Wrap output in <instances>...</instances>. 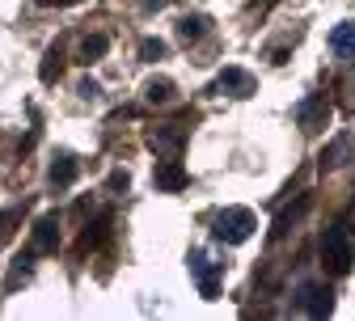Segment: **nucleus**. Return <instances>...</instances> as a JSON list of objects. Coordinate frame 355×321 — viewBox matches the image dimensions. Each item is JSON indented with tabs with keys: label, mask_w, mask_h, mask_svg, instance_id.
<instances>
[{
	"label": "nucleus",
	"mask_w": 355,
	"mask_h": 321,
	"mask_svg": "<svg viewBox=\"0 0 355 321\" xmlns=\"http://www.w3.org/2000/svg\"><path fill=\"white\" fill-rule=\"evenodd\" d=\"M254 228H258V220H254L250 207H225V211L211 220V233H216L220 241H229V245L250 241V237H254Z\"/></svg>",
	"instance_id": "obj_1"
},
{
	"label": "nucleus",
	"mask_w": 355,
	"mask_h": 321,
	"mask_svg": "<svg viewBox=\"0 0 355 321\" xmlns=\"http://www.w3.org/2000/svg\"><path fill=\"white\" fill-rule=\"evenodd\" d=\"M322 262L334 275L351 270V233H347V224H330L326 228V237H322Z\"/></svg>",
	"instance_id": "obj_2"
},
{
	"label": "nucleus",
	"mask_w": 355,
	"mask_h": 321,
	"mask_svg": "<svg viewBox=\"0 0 355 321\" xmlns=\"http://www.w3.org/2000/svg\"><path fill=\"white\" fill-rule=\"evenodd\" d=\"M296 309H300L304 317H330V313H334V292H330L326 284H300Z\"/></svg>",
	"instance_id": "obj_3"
},
{
	"label": "nucleus",
	"mask_w": 355,
	"mask_h": 321,
	"mask_svg": "<svg viewBox=\"0 0 355 321\" xmlns=\"http://www.w3.org/2000/svg\"><path fill=\"white\" fill-rule=\"evenodd\" d=\"M220 270H225V262H211L203 250L191 254V275H195V284H199V296H216L220 292Z\"/></svg>",
	"instance_id": "obj_4"
},
{
	"label": "nucleus",
	"mask_w": 355,
	"mask_h": 321,
	"mask_svg": "<svg viewBox=\"0 0 355 321\" xmlns=\"http://www.w3.org/2000/svg\"><path fill=\"white\" fill-rule=\"evenodd\" d=\"M258 89V80L245 72V68H225L216 76V85H211V94H229V98H250Z\"/></svg>",
	"instance_id": "obj_5"
},
{
	"label": "nucleus",
	"mask_w": 355,
	"mask_h": 321,
	"mask_svg": "<svg viewBox=\"0 0 355 321\" xmlns=\"http://www.w3.org/2000/svg\"><path fill=\"white\" fill-rule=\"evenodd\" d=\"M55 241H60V224H55V216H42V220L34 224V245H30V254H51Z\"/></svg>",
	"instance_id": "obj_6"
},
{
	"label": "nucleus",
	"mask_w": 355,
	"mask_h": 321,
	"mask_svg": "<svg viewBox=\"0 0 355 321\" xmlns=\"http://www.w3.org/2000/svg\"><path fill=\"white\" fill-rule=\"evenodd\" d=\"M153 182H157L161 191H182L187 182H191V173H187L182 165H178V161H165V165H161V169L153 173Z\"/></svg>",
	"instance_id": "obj_7"
},
{
	"label": "nucleus",
	"mask_w": 355,
	"mask_h": 321,
	"mask_svg": "<svg viewBox=\"0 0 355 321\" xmlns=\"http://www.w3.org/2000/svg\"><path fill=\"white\" fill-rule=\"evenodd\" d=\"M76 169H80L76 157H72V153H60V157L51 161V186H55V191L72 186V182H76Z\"/></svg>",
	"instance_id": "obj_8"
},
{
	"label": "nucleus",
	"mask_w": 355,
	"mask_h": 321,
	"mask_svg": "<svg viewBox=\"0 0 355 321\" xmlns=\"http://www.w3.org/2000/svg\"><path fill=\"white\" fill-rule=\"evenodd\" d=\"M330 47L343 55V60H355V21H343L330 30Z\"/></svg>",
	"instance_id": "obj_9"
},
{
	"label": "nucleus",
	"mask_w": 355,
	"mask_h": 321,
	"mask_svg": "<svg viewBox=\"0 0 355 321\" xmlns=\"http://www.w3.org/2000/svg\"><path fill=\"white\" fill-rule=\"evenodd\" d=\"M296 119H300L304 131H318V123L326 119V98H309V102H300V106H296Z\"/></svg>",
	"instance_id": "obj_10"
},
{
	"label": "nucleus",
	"mask_w": 355,
	"mask_h": 321,
	"mask_svg": "<svg viewBox=\"0 0 355 321\" xmlns=\"http://www.w3.org/2000/svg\"><path fill=\"white\" fill-rule=\"evenodd\" d=\"M182 140H187V131L169 123L165 131H157V135H153L148 144H153V153H178V148H182Z\"/></svg>",
	"instance_id": "obj_11"
},
{
	"label": "nucleus",
	"mask_w": 355,
	"mask_h": 321,
	"mask_svg": "<svg viewBox=\"0 0 355 321\" xmlns=\"http://www.w3.org/2000/svg\"><path fill=\"white\" fill-rule=\"evenodd\" d=\"M106 47H110L106 34H89V38L80 42V64H98V60L106 55Z\"/></svg>",
	"instance_id": "obj_12"
},
{
	"label": "nucleus",
	"mask_w": 355,
	"mask_h": 321,
	"mask_svg": "<svg viewBox=\"0 0 355 321\" xmlns=\"http://www.w3.org/2000/svg\"><path fill=\"white\" fill-rule=\"evenodd\" d=\"M207 26H211L207 17H182V21H178V34L191 42V38H203V34H207Z\"/></svg>",
	"instance_id": "obj_13"
},
{
	"label": "nucleus",
	"mask_w": 355,
	"mask_h": 321,
	"mask_svg": "<svg viewBox=\"0 0 355 321\" xmlns=\"http://www.w3.org/2000/svg\"><path fill=\"white\" fill-rule=\"evenodd\" d=\"M144 98H148V102H169V98H173V85H169L165 76H157V80L144 85Z\"/></svg>",
	"instance_id": "obj_14"
},
{
	"label": "nucleus",
	"mask_w": 355,
	"mask_h": 321,
	"mask_svg": "<svg viewBox=\"0 0 355 321\" xmlns=\"http://www.w3.org/2000/svg\"><path fill=\"white\" fill-rule=\"evenodd\" d=\"M304 211H309V199H300L296 207H288V211H284V216L275 220V237H284V233H288V224H296V220H300Z\"/></svg>",
	"instance_id": "obj_15"
},
{
	"label": "nucleus",
	"mask_w": 355,
	"mask_h": 321,
	"mask_svg": "<svg viewBox=\"0 0 355 321\" xmlns=\"http://www.w3.org/2000/svg\"><path fill=\"white\" fill-rule=\"evenodd\" d=\"M165 51H169V47H165V42H161V38H144V42H140V55H144L148 64H157V60H165Z\"/></svg>",
	"instance_id": "obj_16"
},
{
	"label": "nucleus",
	"mask_w": 355,
	"mask_h": 321,
	"mask_svg": "<svg viewBox=\"0 0 355 321\" xmlns=\"http://www.w3.org/2000/svg\"><path fill=\"white\" fill-rule=\"evenodd\" d=\"M21 220V207H9V211H0V245H5L13 237V224Z\"/></svg>",
	"instance_id": "obj_17"
},
{
	"label": "nucleus",
	"mask_w": 355,
	"mask_h": 321,
	"mask_svg": "<svg viewBox=\"0 0 355 321\" xmlns=\"http://www.w3.org/2000/svg\"><path fill=\"white\" fill-rule=\"evenodd\" d=\"M55 76H60V51H47V60H42V80L51 85Z\"/></svg>",
	"instance_id": "obj_18"
},
{
	"label": "nucleus",
	"mask_w": 355,
	"mask_h": 321,
	"mask_svg": "<svg viewBox=\"0 0 355 321\" xmlns=\"http://www.w3.org/2000/svg\"><path fill=\"white\" fill-rule=\"evenodd\" d=\"M42 5H72V0H42Z\"/></svg>",
	"instance_id": "obj_19"
}]
</instances>
